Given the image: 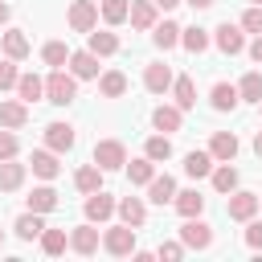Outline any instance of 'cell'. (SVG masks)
<instances>
[{
  "label": "cell",
  "mask_w": 262,
  "mask_h": 262,
  "mask_svg": "<svg viewBox=\"0 0 262 262\" xmlns=\"http://www.w3.org/2000/svg\"><path fill=\"white\" fill-rule=\"evenodd\" d=\"M45 98L53 102V106H70L74 98H78V82H74V74H66L61 66L45 78Z\"/></svg>",
  "instance_id": "cell-1"
},
{
  "label": "cell",
  "mask_w": 262,
  "mask_h": 262,
  "mask_svg": "<svg viewBox=\"0 0 262 262\" xmlns=\"http://www.w3.org/2000/svg\"><path fill=\"white\" fill-rule=\"evenodd\" d=\"M102 250L106 254H115V258H127V254H135V225H111L106 233H102Z\"/></svg>",
  "instance_id": "cell-2"
},
{
  "label": "cell",
  "mask_w": 262,
  "mask_h": 262,
  "mask_svg": "<svg viewBox=\"0 0 262 262\" xmlns=\"http://www.w3.org/2000/svg\"><path fill=\"white\" fill-rule=\"evenodd\" d=\"M94 164H98L102 172H115V168L127 164V147H123L119 139H98V143H94Z\"/></svg>",
  "instance_id": "cell-3"
},
{
  "label": "cell",
  "mask_w": 262,
  "mask_h": 262,
  "mask_svg": "<svg viewBox=\"0 0 262 262\" xmlns=\"http://www.w3.org/2000/svg\"><path fill=\"white\" fill-rule=\"evenodd\" d=\"M180 242H184V250H209V246H213V229H209L205 221H196V217H184Z\"/></svg>",
  "instance_id": "cell-4"
},
{
  "label": "cell",
  "mask_w": 262,
  "mask_h": 262,
  "mask_svg": "<svg viewBox=\"0 0 262 262\" xmlns=\"http://www.w3.org/2000/svg\"><path fill=\"white\" fill-rule=\"evenodd\" d=\"M66 20H70V29H74V33H90V29L98 25V4H94V0H74Z\"/></svg>",
  "instance_id": "cell-5"
},
{
  "label": "cell",
  "mask_w": 262,
  "mask_h": 262,
  "mask_svg": "<svg viewBox=\"0 0 262 262\" xmlns=\"http://www.w3.org/2000/svg\"><path fill=\"white\" fill-rule=\"evenodd\" d=\"M258 205H262V196H254V192H229L225 213H229L233 221H250V217L258 213Z\"/></svg>",
  "instance_id": "cell-6"
},
{
  "label": "cell",
  "mask_w": 262,
  "mask_h": 262,
  "mask_svg": "<svg viewBox=\"0 0 262 262\" xmlns=\"http://www.w3.org/2000/svg\"><path fill=\"white\" fill-rule=\"evenodd\" d=\"M213 41H217V49H221V53H229V57L246 49V37H242V25H229V20H225V25H217V37H213Z\"/></svg>",
  "instance_id": "cell-7"
},
{
  "label": "cell",
  "mask_w": 262,
  "mask_h": 262,
  "mask_svg": "<svg viewBox=\"0 0 262 262\" xmlns=\"http://www.w3.org/2000/svg\"><path fill=\"white\" fill-rule=\"evenodd\" d=\"M70 74H74V78H98V53H94V49L70 53Z\"/></svg>",
  "instance_id": "cell-8"
},
{
  "label": "cell",
  "mask_w": 262,
  "mask_h": 262,
  "mask_svg": "<svg viewBox=\"0 0 262 262\" xmlns=\"http://www.w3.org/2000/svg\"><path fill=\"white\" fill-rule=\"evenodd\" d=\"M172 82H176V78H172V70H168L164 61H151V66L143 70V86H147L151 94H164V90H168Z\"/></svg>",
  "instance_id": "cell-9"
},
{
  "label": "cell",
  "mask_w": 262,
  "mask_h": 262,
  "mask_svg": "<svg viewBox=\"0 0 262 262\" xmlns=\"http://www.w3.org/2000/svg\"><path fill=\"white\" fill-rule=\"evenodd\" d=\"M29 168H33V176H41V180H53V176L61 172L53 147H49V151H33V156H29Z\"/></svg>",
  "instance_id": "cell-10"
},
{
  "label": "cell",
  "mask_w": 262,
  "mask_h": 262,
  "mask_svg": "<svg viewBox=\"0 0 262 262\" xmlns=\"http://www.w3.org/2000/svg\"><path fill=\"white\" fill-rule=\"evenodd\" d=\"M115 209H119V205H115V196H111V192H102V188L86 196V217H90V221H106Z\"/></svg>",
  "instance_id": "cell-11"
},
{
  "label": "cell",
  "mask_w": 262,
  "mask_h": 262,
  "mask_svg": "<svg viewBox=\"0 0 262 262\" xmlns=\"http://www.w3.org/2000/svg\"><path fill=\"white\" fill-rule=\"evenodd\" d=\"M70 250L74 254H94L98 250V229L94 225H74L70 229Z\"/></svg>",
  "instance_id": "cell-12"
},
{
  "label": "cell",
  "mask_w": 262,
  "mask_h": 262,
  "mask_svg": "<svg viewBox=\"0 0 262 262\" xmlns=\"http://www.w3.org/2000/svg\"><path fill=\"white\" fill-rule=\"evenodd\" d=\"M45 147L70 151V147H74V127H70V123H49V127H45Z\"/></svg>",
  "instance_id": "cell-13"
},
{
  "label": "cell",
  "mask_w": 262,
  "mask_h": 262,
  "mask_svg": "<svg viewBox=\"0 0 262 262\" xmlns=\"http://www.w3.org/2000/svg\"><path fill=\"white\" fill-rule=\"evenodd\" d=\"M209 151H213L217 164H229V160L237 156V135H233V131H217L213 143H209Z\"/></svg>",
  "instance_id": "cell-14"
},
{
  "label": "cell",
  "mask_w": 262,
  "mask_h": 262,
  "mask_svg": "<svg viewBox=\"0 0 262 262\" xmlns=\"http://www.w3.org/2000/svg\"><path fill=\"white\" fill-rule=\"evenodd\" d=\"M20 184H25V164H16V156L0 160V192H16Z\"/></svg>",
  "instance_id": "cell-15"
},
{
  "label": "cell",
  "mask_w": 262,
  "mask_h": 262,
  "mask_svg": "<svg viewBox=\"0 0 262 262\" xmlns=\"http://www.w3.org/2000/svg\"><path fill=\"white\" fill-rule=\"evenodd\" d=\"M147 196H151L156 205H172V201H176V180H172V176H151V180H147Z\"/></svg>",
  "instance_id": "cell-16"
},
{
  "label": "cell",
  "mask_w": 262,
  "mask_h": 262,
  "mask_svg": "<svg viewBox=\"0 0 262 262\" xmlns=\"http://www.w3.org/2000/svg\"><path fill=\"white\" fill-rule=\"evenodd\" d=\"M29 123V102H0V127L16 131Z\"/></svg>",
  "instance_id": "cell-17"
},
{
  "label": "cell",
  "mask_w": 262,
  "mask_h": 262,
  "mask_svg": "<svg viewBox=\"0 0 262 262\" xmlns=\"http://www.w3.org/2000/svg\"><path fill=\"white\" fill-rule=\"evenodd\" d=\"M184 172H188L192 180L213 176V151H188V156H184Z\"/></svg>",
  "instance_id": "cell-18"
},
{
  "label": "cell",
  "mask_w": 262,
  "mask_h": 262,
  "mask_svg": "<svg viewBox=\"0 0 262 262\" xmlns=\"http://www.w3.org/2000/svg\"><path fill=\"white\" fill-rule=\"evenodd\" d=\"M74 184H78V192H86V196L98 192V188H102V168H98V164L78 168V172H74Z\"/></svg>",
  "instance_id": "cell-19"
},
{
  "label": "cell",
  "mask_w": 262,
  "mask_h": 262,
  "mask_svg": "<svg viewBox=\"0 0 262 262\" xmlns=\"http://www.w3.org/2000/svg\"><path fill=\"white\" fill-rule=\"evenodd\" d=\"M176 213L180 217H201V209H205V196L196 192V188H184V192H176Z\"/></svg>",
  "instance_id": "cell-20"
},
{
  "label": "cell",
  "mask_w": 262,
  "mask_h": 262,
  "mask_svg": "<svg viewBox=\"0 0 262 262\" xmlns=\"http://www.w3.org/2000/svg\"><path fill=\"white\" fill-rule=\"evenodd\" d=\"M135 29H156V0H131V16Z\"/></svg>",
  "instance_id": "cell-21"
},
{
  "label": "cell",
  "mask_w": 262,
  "mask_h": 262,
  "mask_svg": "<svg viewBox=\"0 0 262 262\" xmlns=\"http://www.w3.org/2000/svg\"><path fill=\"white\" fill-rule=\"evenodd\" d=\"M209 98H213V111H233V106L242 102V94H237V86H229V82H217Z\"/></svg>",
  "instance_id": "cell-22"
},
{
  "label": "cell",
  "mask_w": 262,
  "mask_h": 262,
  "mask_svg": "<svg viewBox=\"0 0 262 262\" xmlns=\"http://www.w3.org/2000/svg\"><path fill=\"white\" fill-rule=\"evenodd\" d=\"M151 127L164 131V135L168 131H180V106H156L151 111Z\"/></svg>",
  "instance_id": "cell-23"
},
{
  "label": "cell",
  "mask_w": 262,
  "mask_h": 262,
  "mask_svg": "<svg viewBox=\"0 0 262 262\" xmlns=\"http://www.w3.org/2000/svg\"><path fill=\"white\" fill-rule=\"evenodd\" d=\"M119 217H123L127 225H135V229H139V225L147 221V209H143V201H139V196H123V201H119Z\"/></svg>",
  "instance_id": "cell-24"
},
{
  "label": "cell",
  "mask_w": 262,
  "mask_h": 262,
  "mask_svg": "<svg viewBox=\"0 0 262 262\" xmlns=\"http://www.w3.org/2000/svg\"><path fill=\"white\" fill-rule=\"evenodd\" d=\"M45 233V221H41V213H25V217H16V237L20 242H33V237H41Z\"/></svg>",
  "instance_id": "cell-25"
},
{
  "label": "cell",
  "mask_w": 262,
  "mask_h": 262,
  "mask_svg": "<svg viewBox=\"0 0 262 262\" xmlns=\"http://www.w3.org/2000/svg\"><path fill=\"white\" fill-rule=\"evenodd\" d=\"M4 57H12V61L29 57V37H25L20 29H8V33H4Z\"/></svg>",
  "instance_id": "cell-26"
},
{
  "label": "cell",
  "mask_w": 262,
  "mask_h": 262,
  "mask_svg": "<svg viewBox=\"0 0 262 262\" xmlns=\"http://www.w3.org/2000/svg\"><path fill=\"white\" fill-rule=\"evenodd\" d=\"M16 94H20V102H37V98H45V82H41L37 74H20Z\"/></svg>",
  "instance_id": "cell-27"
},
{
  "label": "cell",
  "mask_w": 262,
  "mask_h": 262,
  "mask_svg": "<svg viewBox=\"0 0 262 262\" xmlns=\"http://www.w3.org/2000/svg\"><path fill=\"white\" fill-rule=\"evenodd\" d=\"M29 209H33V213H53V209H57V192H53L49 184L33 188V192H29Z\"/></svg>",
  "instance_id": "cell-28"
},
{
  "label": "cell",
  "mask_w": 262,
  "mask_h": 262,
  "mask_svg": "<svg viewBox=\"0 0 262 262\" xmlns=\"http://www.w3.org/2000/svg\"><path fill=\"white\" fill-rule=\"evenodd\" d=\"M180 25L176 20H164V25H156V33H151V41L160 45V49H172V45H180Z\"/></svg>",
  "instance_id": "cell-29"
},
{
  "label": "cell",
  "mask_w": 262,
  "mask_h": 262,
  "mask_svg": "<svg viewBox=\"0 0 262 262\" xmlns=\"http://www.w3.org/2000/svg\"><path fill=\"white\" fill-rule=\"evenodd\" d=\"M172 94H176V106H180V111H192V106H196V86H192V78H176V82H172Z\"/></svg>",
  "instance_id": "cell-30"
},
{
  "label": "cell",
  "mask_w": 262,
  "mask_h": 262,
  "mask_svg": "<svg viewBox=\"0 0 262 262\" xmlns=\"http://www.w3.org/2000/svg\"><path fill=\"white\" fill-rule=\"evenodd\" d=\"M98 12H102V20H106V25H123V20L131 16V0H102V8H98Z\"/></svg>",
  "instance_id": "cell-31"
},
{
  "label": "cell",
  "mask_w": 262,
  "mask_h": 262,
  "mask_svg": "<svg viewBox=\"0 0 262 262\" xmlns=\"http://www.w3.org/2000/svg\"><path fill=\"white\" fill-rule=\"evenodd\" d=\"M180 45H184L188 53H205V49H209V33H205L201 25H192V29L180 33Z\"/></svg>",
  "instance_id": "cell-32"
},
{
  "label": "cell",
  "mask_w": 262,
  "mask_h": 262,
  "mask_svg": "<svg viewBox=\"0 0 262 262\" xmlns=\"http://www.w3.org/2000/svg\"><path fill=\"white\" fill-rule=\"evenodd\" d=\"M86 37H90V49H94L98 57H111V53L119 49V37H115V33H106V29H102V33H94V29H90Z\"/></svg>",
  "instance_id": "cell-33"
},
{
  "label": "cell",
  "mask_w": 262,
  "mask_h": 262,
  "mask_svg": "<svg viewBox=\"0 0 262 262\" xmlns=\"http://www.w3.org/2000/svg\"><path fill=\"white\" fill-rule=\"evenodd\" d=\"M98 90H102L106 98H123V90H127V78H123L119 70H106V74L98 78Z\"/></svg>",
  "instance_id": "cell-34"
},
{
  "label": "cell",
  "mask_w": 262,
  "mask_h": 262,
  "mask_svg": "<svg viewBox=\"0 0 262 262\" xmlns=\"http://www.w3.org/2000/svg\"><path fill=\"white\" fill-rule=\"evenodd\" d=\"M127 176H131V184H147V180L156 176V160H151V156L131 160V164H127Z\"/></svg>",
  "instance_id": "cell-35"
},
{
  "label": "cell",
  "mask_w": 262,
  "mask_h": 262,
  "mask_svg": "<svg viewBox=\"0 0 262 262\" xmlns=\"http://www.w3.org/2000/svg\"><path fill=\"white\" fill-rule=\"evenodd\" d=\"M237 94H242L246 102H262V74H258V70H250V74L237 82Z\"/></svg>",
  "instance_id": "cell-36"
},
{
  "label": "cell",
  "mask_w": 262,
  "mask_h": 262,
  "mask_svg": "<svg viewBox=\"0 0 262 262\" xmlns=\"http://www.w3.org/2000/svg\"><path fill=\"white\" fill-rule=\"evenodd\" d=\"M66 246H70V237H66V229H45V233H41V250H45L49 258H57V254H61Z\"/></svg>",
  "instance_id": "cell-37"
},
{
  "label": "cell",
  "mask_w": 262,
  "mask_h": 262,
  "mask_svg": "<svg viewBox=\"0 0 262 262\" xmlns=\"http://www.w3.org/2000/svg\"><path fill=\"white\" fill-rule=\"evenodd\" d=\"M213 188H217V192H233V188H237V172H233L229 164L213 168Z\"/></svg>",
  "instance_id": "cell-38"
},
{
  "label": "cell",
  "mask_w": 262,
  "mask_h": 262,
  "mask_svg": "<svg viewBox=\"0 0 262 262\" xmlns=\"http://www.w3.org/2000/svg\"><path fill=\"white\" fill-rule=\"evenodd\" d=\"M41 57H45V66H53V70H57V66H66V61H70V49H66L61 41H49V45L41 49Z\"/></svg>",
  "instance_id": "cell-39"
},
{
  "label": "cell",
  "mask_w": 262,
  "mask_h": 262,
  "mask_svg": "<svg viewBox=\"0 0 262 262\" xmlns=\"http://www.w3.org/2000/svg\"><path fill=\"white\" fill-rule=\"evenodd\" d=\"M143 151H147V156H151V160L160 164V160H168V156H172V139H168V135H151Z\"/></svg>",
  "instance_id": "cell-40"
},
{
  "label": "cell",
  "mask_w": 262,
  "mask_h": 262,
  "mask_svg": "<svg viewBox=\"0 0 262 262\" xmlns=\"http://www.w3.org/2000/svg\"><path fill=\"white\" fill-rule=\"evenodd\" d=\"M20 82V74H16V61L12 57H0V90H12Z\"/></svg>",
  "instance_id": "cell-41"
},
{
  "label": "cell",
  "mask_w": 262,
  "mask_h": 262,
  "mask_svg": "<svg viewBox=\"0 0 262 262\" xmlns=\"http://www.w3.org/2000/svg\"><path fill=\"white\" fill-rule=\"evenodd\" d=\"M242 29L246 33H262V4H254V8L242 12Z\"/></svg>",
  "instance_id": "cell-42"
},
{
  "label": "cell",
  "mask_w": 262,
  "mask_h": 262,
  "mask_svg": "<svg viewBox=\"0 0 262 262\" xmlns=\"http://www.w3.org/2000/svg\"><path fill=\"white\" fill-rule=\"evenodd\" d=\"M20 151V143H16V135L8 131V127H0V160H12Z\"/></svg>",
  "instance_id": "cell-43"
},
{
  "label": "cell",
  "mask_w": 262,
  "mask_h": 262,
  "mask_svg": "<svg viewBox=\"0 0 262 262\" xmlns=\"http://www.w3.org/2000/svg\"><path fill=\"white\" fill-rule=\"evenodd\" d=\"M160 258H168V262H176V258H184V242H160V250H156Z\"/></svg>",
  "instance_id": "cell-44"
},
{
  "label": "cell",
  "mask_w": 262,
  "mask_h": 262,
  "mask_svg": "<svg viewBox=\"0 0 262 262\" xmlns=\"http://www.w3.org/2000/svg\"><path fill=\"white\" fill-rule=\"evenodd\" d=\"M246 246H250V250H262V221H254V217H250V225H246Z\"/></svg>",
  "instance_id": "cell-45"
},
{
  "label": "cell",
  "mask_w": 262,
  "mask_h": 262,
  "mask_svg": "<svg viewBox=\"0 0 262 262\" xmlns=\"http://www.w3.org/2000/svg\"><path fill=\"white\" fill-rule=\"evenodd\" d=\"M250 57H254V61H262V33H258V41L250 45Z\"/></svg>",
  "instance_id": "cell-46"
},
{
  "label": "cell",
  "mask_w": 262,
  "mask_h": 262,
  "mask_svg": "<svg viewBox=\"0 0 262 262\" xmlns=\"http://www.w3.org/2000/svg\"><path fill=\"white\" fill-rule=\"evenodd\" d=\"M176 4H184V0H156V8H164V12H168V8H176Z\"/></svg>",
  "instance_id": "cell-47"
},
{
  "label": "cell",
  "mask_w": 262,
  "mask_h": 262,
  "mask_svg": "<svg viewBox=\"0 0 262 262\" xmlns=\"http://www.w3.org/2000/svg\"><path fill=\"white\" fill-rule=\"evenodd\" d=\"M254 156H258V160H262V131H258V135H254Z\"/></svg>",
  "instance_id": "cell-48"
},
{
  "label": "cell",
  "mask_w": 262,
  "mask_h": 262,
  "mask_svg": "<svg viewBox=\"0 0 262 262\" xmlns=\"http://www.w3.org/2000/svg\"><path fill=\"white\" fill-rule=\"evenodd\" d=\"M184 4H192V8H213V0H184Z\"/></svg>",
  "instance_id": "cell-49"
},
{
  "label": "cell",
  "mask_w": 262,
  "mask_h": 262,
  "mask_svg": "<svg viewBox=\"0 0 262 262\" xmlns=\"http://www.w3.org/2000/svg\"><path fill=\"white\" fill-rule=\"evenodd\" d=\"M0 25H8V4L0 0Z\"/></svg>",
  "instance_id": "cell-50"
},
{
  "label": "cell",
  "mask_w": 262,
  "mask_h": 262,
  "mask_svg": "<svg viewBox=\"0 0 262 262\" xmlns=\"http://www.w3.org/2000/svg\"><path fill=\"white\" fill-rule=\"evenodd\" d=\"M0 242H4V229H0Z\"/></svg>",
  "instance_id": "cell-51"
},
{
  "label": "cell",
  "mask_w": 262,
  "mask_h": 262,
  "mask_svg": "<svg viewBox=\"0 0 262 262\" xmlns=\"http://www.w3.org/2000/svg\"><path fill=\"white\" fill-rule=\"evenodd\" d=\"M258 111H262V102H258Z\"/></svg>",
  "instance_id": "cell-52"
},
{
  "label": "cell",
  "mask_w": 262,
  "mask_h": 262,
  "mask_svg": "<svg viewBox=\"0 0 262 262\" xmlns=\"http://www.w3.org/2000/svg\"><path fill=\"white\" fill-rule=\"evenodd\" d=\"M254 4H262V0H254Z\"/></svg>",
  "instance_id": "cell-53"
}]
</instances>
